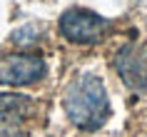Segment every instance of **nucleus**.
I'll return each mask as SVG.
<instances>
[{
  "mask_svg": "<svg viewBox=\"0 0 147 137\" xmlns=\"http://www.w3.org/2000/svg\"><path fill=\"white\" fill-rule=\"evenodd\" d=\"M107 30H110L107 18L97 15L92 10H85V8H70L60 18L62 38L67 43H75V45H92V43L105 38Z\"/></svg>",
  "mask_w": 147,
  "mask_h": 137,
  "instance_id": "nucleus-2",
  "label": "nucleus"
},
{
  "mask_svg": "<svg viewBox=\"0 0 147 137\" xmlns=\"http://www.w3.org/2000/svg\"><path fill=\"white\" fill-rule=\"evenodd\" d=\"M115 70L135 92H147V47L127 43L115 55Z\"/></svg>",
  "mask_w": 147,
  "mask_h": 137,
  "instance_id": "nucleus-4",
  "label": "nucleus"
},
{
  "mask_svg": "<svg viewBox=\"0 0 147 137\" xmlns=\"http://www.w3.org/2000/svg\"><path fill=\"white\" fill-rule=\"evenodd\" d=\"M70 122L80 130H100L110 117V97L97 75H80L72 80L62 97Z\"/></svg>",
  "mask_w": 147,
  "mask_h": 137,
  "instance_id": "nucleus-1",
  "label": "nucleus"
},
{
  "mask_svg": "<svg viewBox=\"0 0 147 137\" xmlns=\"http://www.w3.org/2000/svg\"><path fill=\"white\" fill-rule=\"evenodd\" d=\"M42 75H45V60L38 55L18 53L0 57V85L23 87V85L38 82Z\"/></svg>",
  "mask_w": 147,
  "mask_h": 137,
  "instance_id": "nucleus-3",
  "label": "nucleus"
},
{
  "mask_svg": "<svg viewBox=\"0 0 147 137\" xmlns=\"http://www.w3.org/2000/svg\"><path fill=\"white\" fill-rule=\"evenodd\" d=\"M32 110V102L28 95H18V92H0V122H15L25 120Z\"/></svg>",
  "mask_w": 147,
  "mask_h": 137,
  "instance_id": "nucleus-5",
  "label": "nucleus"
},
{
  "mask_svg": "<svg viewBox=\"0 0 147 137\" xmlns=\"http://www.w3.org/2000/svg\"><path fill=\"white\" fill-rule=\"evenodd\" d=\"M0 137H23V132L10 122H0Z\"/></svg>",
  "mask_w": 147,
  "mask_h": 137,
  "instance_id": "nucleus-6",
  "label": "nucleus"
}]
</instances>
